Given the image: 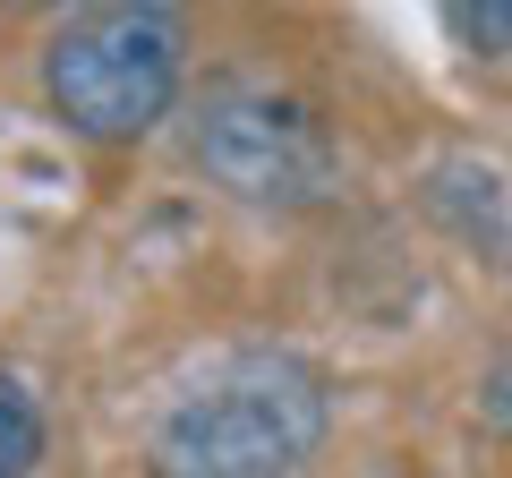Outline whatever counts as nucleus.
Listing matches in <instances>:
<instances>
[{
  "label": "nucleus",
  "instance_id": "f257e3e1",
  "mask_svg": "<svg viewBox=\"0 0 512 478\" xmlns=\"http://www.w3.org/2000/svg\"><path fill=\"white\" fill-rule=\"evenodd\" d=\"M333 393L316 359L282 342L214 350L146 419V478H308L325 453Z\"/></svg>",
  "mask_w": 512,
  "mask_h": 478
},
{
  "label": "nucleus",
  "instance_id": "423d86ee",
  "mask_svg": "<svg viewBox=\"0 0 512 478\" xmlns=\"http://www.w3.org/2000/svg\"><path fill=\"white\" fill-rule=\"evenodd\" d=\"M461 43H512V9H444Z\"/></svg>",
  "mask_w": 512,
  "mask_h": 478
},
{
  "label": "nucleus",
  "instance_id": "7ed1b4c3",
  "mask_svg": "<svg viewBox=\"0 0 512 478\" xmlns=\"http://www.w3.org/2000/svg\"><path fill=\"white\" fill-rule=\"evenodd\" d=\"M197 171L239 205H274V214H299V205L333 197L342 180V154H333V129L316 120V103L265 86V77H222L197 103Z\"/></svg>",
  "mask_w": 512,
  "mask_h": 478
},
{
  "label": "nucleus",
  "instance_id": "f03ea898",
  "mask_svg": "<svg viewBox=\"0 0 512 478\" xmlns=\"http://www.w3.org/2000/svg\"><path fill=\"white\" fill-rule=\"evenodd\" d=\"M180 52L171 9H77L43 43V103L86 146H137L180 103Z\"/></svg>",
  "mask_w": 512,
  "mask_h": 478
},
{
  "label": "nucleus",
  "instance_id": "39448f33",
  "mask_svg": "<svg viewBox=\"0 0 512 478\" xmlns=\"http://www.w3.org/2000/svg\"><path fill=\"white\" fill-rule=\"evenodd\" d=\"M478 410H487V427L512 444V350H495V368H487V385H478Z\"/></svg>",
  "mask_w": 512,
  "mask_h": 478
},
{
  "label": "nucleus",
  "instance_id": "20e7f679",
  "mask_svg": "<svg viewBox=\"0 0 512 478\" xmlns=\"http://www.w3.org/2000/svg\"><path fill=\"white\" fill-rule=\"evenodd\" d=\"M35 461H43V410L0 368V478H35Z\"/></svg>",
  "mask_w": 512,
  "mask_h": 478
}]
</instances>
